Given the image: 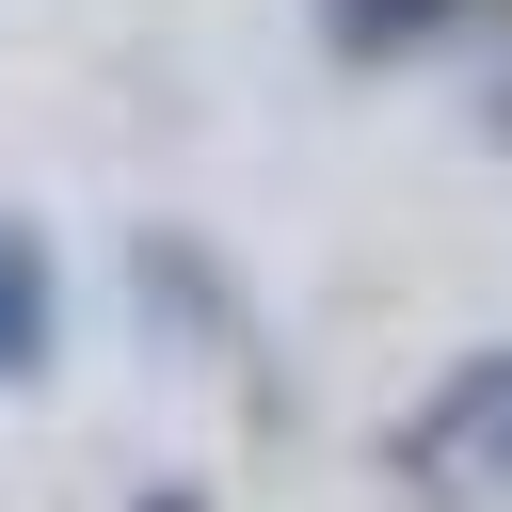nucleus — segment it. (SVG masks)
<instances>
[{"label":"nucleus","mask_w":512,"mask_h":512,"mask_svg":"<svg viewBox=\"0 0 512 512\" xmlns=\"http://www.w3.org/2000/svg\"><path fill=\"white\" fill-rule=\"evenodd\" d=\"M496 432H512V336H496V352H464L432 400H400V432H384V480H416V496H448V480H496Z\"/></svg>","instance_id":"f257e3e1"},{"label":"nucleus","mask_w":512,"mask_h":512,"mask_svg":"<svg viewBox=\"0 0 512 512\" xmlns=\"http://www.w3.org/2000/svg\"><path fill=\"white\" fill-rule=\"evenodd\" d=\"M48 368H64V256L48 224L0 208V384H48Z\"/></svg>","instance_id":"f03ea898"},{"label":"nucleus","mask_w":512,"mask_h":512,"mask_svg":"<svg viewBox=\"0 0 512 512\" xmlns=\"http://www.w3.org/2000/svg\"><path fill=\"white\" fill-rule=\"evenodd\" d=\"M464 0H320V48L336 64H400V48H432Z\"/></svg>","instance_id":"7ed1b4c3"},{"label":"nucleus","mask_w":512,"mask_h":512,"mask_svg":"<svg viewBox=\"0 0 512 512\" xmlns=\"http://www.w3.org/2000/svg\"><path fill=\"white\" fill-rule=\"evenodd\" d=\"M144 288H160L176 320H224V272H208V256L176 240V224H144Z\"/></svg>","instance_id":"20e7f679"},{"label":"nucleus","mask_w":512,"mask_h":512,"mask_svg":"<svg viewBox=\"0 0 512 512\" xmlns=\"http://www.w3.org/2000/svg\"><path fill=\"white\" fill-rule=\"evenodd\" d=\"M480 144H512V80H496V96H480Z\"/></svg>","instance_id":"39448f33"},{"label":"nucleus","mask_w":512,"mask_h":512,"mask_svg":"<svg viewBox=\"0 0 512 512\" xmlns=\"http://www.w3.org/2000/svg\"><path fill=\"white\" fill-rule=\"evenodd\" d=\"M144 512H208V496H176V480H160V496H144Z\"/></svg>","instance_id":"423d86ee"},{"label":"nucleus","mask_w":512,"mask_h":512,"mask_svg":"<svg viewBox=\"0 0 512 512\" xmlns=\"http://www.w3.org/2000/svg\"><path fill=\"white\" fill-rule=\"evenodd\" d=\"M496 496H512V432H496Z\"/></svg>","instance_id":"0eeeda50"}]
</instances>
